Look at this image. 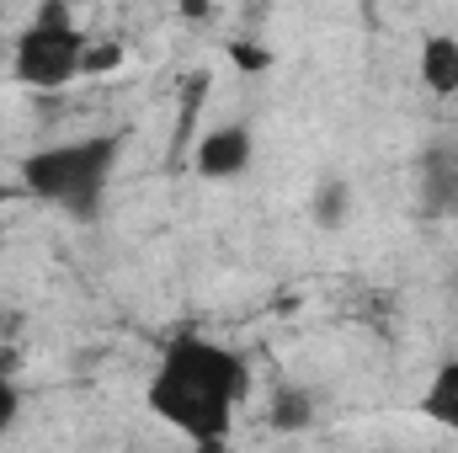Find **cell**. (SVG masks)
Instances as JSON below:
<instances>
[{
    "instance_id": "4",
    "label": "cell",
    "mask_w": 458,
    "mask_h": 453,
    "mask_svg": "<svg viewBox=\"0 0 458 453\" xmlns=\"http://www.w3.org/2000/svg\"><path fill=\"white\" fill-rule=\"evenodd\" d=\"M250 160H256V139H250L245 123H219V128H208V133L198 139V150H192V171H198L203 182H234V176L250 171Z\"/></svg>"
},
{
    "instance_id": "9",
    "label": "cell",
    "mask_w": 458,
    "mask_h": 453,
    "mask_svg": "<svg viewBox=\"0 0 458 453\" xmlns=\"http://www.w3.org/2000/svg\"><path fill=\"white\" fill-rule=\"evenodd\" d=\"M304 406H310L304 395H277V416H272V422H277V427H299V422L310 416Z\"/></svg>"
},
{
    "instance_id": "11",
    "label": "cell",
    "mask_w": 458,
    "mask_h": 453,
    "mask_svg": "<svg viewBox=\"0 0 458 453\" xmlns=\"http://www.w3.org/2000/svg\"><path fill=\"white\" fill-rule=\"evenodd\" d=\"M454 299H458V278H454Z\"/></svg>"
},
{
    "instance_id": "10",
    "label": "cell",
    "mask_w": 458,
    "mask_h": 453,
    "mask_svg": "<svg viewBox=\"0 0 458 453\" xmlns=\"http://www.w3.org/2000/svg\"><path fill=\"white\" fill-rule=\"evenodd\" d=\"M5 203H11V187H5V176H0V209H5Z\"/></svg>"
},
{
    "instance_id": "6",
    "label": "cell",
    "mask_w": 458,
    "mask_h": 453,
    "mask_svg": "<svg viewBox=\"0 0 458 453\" xmlns=\"http://www.w3.org/2000/svg\"><path fill=\"white\" fill-rule=\"evenodd\" d=\"M421 416L437 422V427H448V432H458V352L432 373V384L421 395Z\"/></svg>"
},
{
    "instance_id": "5",
    "label": "cell",
    "mask_w": 458,
    "mask_h": 453,
    "mask_svg": "<svg viewBox=\"0 0 458 453\" xmlns=\"http://www.w3.org/2000/svg\"><path fill=\"white\" fill-rule=\"evenodd\" d=\"M416 75L421 86L437 97V102H454L458 97V38L454 32H427L421 48H416Z\"/></svg>"
},
{
    "instance_id": "3",
    "label": "cell",
    "mask_w": 458,
    "mask_h": 453,
    "mask_svg": "<svg viewBox=\"0 0 458 453\" xmlns=\"http://www.w3.org/2000/svg\"><path fill=\"white\" fill-rule=\"evenodd\" d=\"M86 32L75 27L70 5L64 0H43L38 16L16 32V48H11V75L27 86V91H64L81 81V59H86Z\"/></svg>"
},
{
    "instance_id": "7",
    "label": "cell",
    "mask_w": 458,
    "mask_h": 453,
    "mask_svg": "<svg viewBox=\"0 0 458 453\" xmlns=\"http://www.w3.org/2000/svg\"><path fill=\"white\" fill-rule=\"evenodd\" d=\"M123 59H128V48H123V43H113V38H107V43H86L81 81H86V75H117V70H123Z\"/></svg>"
},
{
    "instance_id": "8",
    "label": "cell",
    "mask_w": 458,
    "mask_h": 453,
    "mask_svg": "<svg viewBox=\"0 0 458 453\" xmlns=\"http://www.w3.org/2000/svg\"><path fill=\"white\" fill-rule=\"evenodd\" d=\"M16 416H21V389H16V379L0 368V438L16 427Z\"/></svg>"
},
{
    "instance_id": "1",
    "label": "cell",
    "mask_w": 458,
    "mask_h": 453,
    "mask_svg": "<svg viewBox=\"0 0 458 453\" xmlns=\"http://www.w3.org/2000/svg\"><path fill=\"white\" fill-rule=\"evenodd\" d=\"M245 389H250V368L234 346L182 331L165 341V352L155 357V368L144 379V411L160 427H171L176 438H187L192 449L214 453L229 443Z\"/></svg>"
},
{
    "instance_id": "2",
    "label": "cell",
    "mask_w": 458,
    "mask_h": 453,
    "mask_svg": "<svg viewBox=\"0 0 458 453\" xmlns=\"http://www.w3.org/2000/svg\"><path fill=\"white\" fill-rule=\"evenodd\" d=\"M123 166V133H86V139H59L32 155H21V187L59 209L75 225L102 219V203L113 192V176Z\"/></svg>"
}]
</instances>
